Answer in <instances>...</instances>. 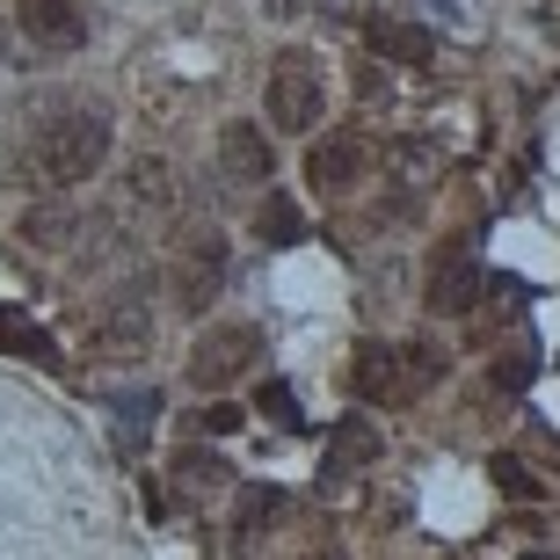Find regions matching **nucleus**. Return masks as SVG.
I'll return each instance as SVG.
<instances>
[{
	"instance_id": "a878e982",
	"label": "nucleus",
	"mask_w": 560,
	"mask_h": 560,
	"mask_svg": "<svg viewBox=\"0 0 560 560\" xmlns=\"http://www.w3.org/2000/svg\"><path fill=\"white\" fill-rule=\"evenodd\" d=\"M328 15H357V0H328Z\"/></svg>"
},
{
	"instance_id": "f257e3e1",
	"label": "nucleus",
	"mask_w": 560,
	"mask_h": 560,
	"mask_svg": "<svg viewBox=\"0 0 560 560\" xmlns=\"http://www.w3.org/2000/svg\"><path fill=\"white\" fill-rule=\"evenodd\" d=\"M103 161H109V117L103 109H66V117H51V125L30 139V175L51 183V189L88 183Z\"/></svg>"
},
{
	"instance_id": "b1692460",
	"label": "nucleus",
	"mask_w": 560,
	"mask_h": 560,
	"mask_svg": "<svg viewBox=\"0 0 560 560\" xmlns=\"http://www.w3.org/2000/svg\"><path fill=\"white\" fill-rule=\"evenodd\" d=\"M233 430H241V408H226V400L205 408V436H233Z\"/></svg>"
},
{
	"instance_id": "393cba45",
	"label": "nucleus",
	"mask_w": 560,
	"mask_h": 560,
	"mask_svg": "<svg viewBox=\"0 0 560 560\" xmlns=\"http://www.w3.org/2000/svg\"><path fill=\"white\" fill-rule=\"evenodd\" d=\"M262 8H270L277 22H284V15H299V0H262Z\"/></svg>"
},
{
	"instance_id": "0eeeda50",
	"label": "nucleus",
	"mask_w": 560,
	"mask_h": 560,
	"mask_svg": "<svg viewBox=\"0 0 560 560\" xmlns=\"http://www.w3.org/2000/svg\"><path fill=\"white\" fill-rule=\"evenodd\" d=\"M15 22H22V37L37 44V51H51V59H66V51L88 44L81 0H15Z\"/></svg>"
},
{
	"instance_id": "4be33fe9",
	"label": "nucleus",
	"mask_w": 560,
	"mask_h": 560,
	"mask_svg": "<svg viewBox=\"0 0 560 560\" xmlns=\"http://www.w3.org/2000/svg\"><path fill=\"white\" fill-rule=\"evenodd\" d=\"M109 408H117V422H125V430H131V444H139V422L153 416V394H117Z\"/></svg>"
},
{
	"instance_id": "aec40b11",
	"label": "nucleus",
	"mask_w": 560,
	"mask_h": 560,
	"mask_svg": "<svg viewBox=\"0 0 560 560\" xmlns=\"http://www.w3.org/2000/svg\"><path fill=\"white\" fill-rule=\"evenodd\" d=\"M255 416H262V422H277V430H299V422H306V416H299V400H291V386H284V378H270V386L255 394Z\"/></svg>"
},
{
	"instance_id": "f3484780",
	"label": "nucleus",
	"mask_w": 560,
	"mask_h": 560,
	"mask_svg": "<svg viewBox=\"0 0 560 560\" xmlns=\"http://www.w3.org/2000/svg\"><path fill=\"white\" fill-rule=\"evenodd\" d=\"M378 458V436H372V422H342V430H335V466H342V474H357V466H372ZM328 466V474H335Z\"/></svg>"
},
{
	"instance_id": "a211bd4d",
	"label": "nucleus",
	"mask_w": 560,
	"mask_h": 560,
	"mask_svg": "<svg viewBox=\"0 0 560 560\" xmlns=\"http://www.w3.org/2000/svg\"><path fill=\"white\" fill-rule=\"evenodd\" d=\"M532 372H539V350H532V342H517V350L495 357V372H488V378H495L502 394H524V386H532Z\"/></svg>"
},
{
	"instance_id": "423d86ee",
	"label": "nucleus",
	"mask_w": 560,
	"mask_h": 560,
	"mask_svg": "<svg viewBox=\"0 0 560 560\" xmlns=\"http://www.w3.org/2000/svg\"><path fill=\"white\" fill-rule=\"evenodd\" d=\"M372 139H364V131H335V139H320L306 153V183L320 189V197H350L357 183H364V175H372Z\"/></svg>"
},
{
	"instance_id": "ddd939ff",
	"label": "nucleus",
	"mask_w": 560,
	"mask_h": 560,
	"mask_svg": "<svg viewBox=\"0 0 560 560\" xmlns=\"http://www.w3.org/2000/svg\"><path fill=\"white\" fill-rule=\"evenodd\" d=\"M284 517V488H270V480H248L241 488V502H233V553H255L262 546V532Z\"/></svg>"
},
{
	"instance_id": "5701e85b",
	"label": "nucleus",
	"mask_w": 560,
	"mask_h": 560,
	"mask_svg": "<svg viewBox=\"0 0 560 560\" xmlns=\"http://www.w3.org/2000/svg\"><path fill=\"white\" fill-rule=\"evenodd\" d=\"M183 480H197V488H205V480H226V466H219L211 452H183Z\"/></svg>"
},
{
	"instance_id": "9b49d317",
	"label": "nucleus",
	"mask_w": 560,
	"mask_h": 560,
	"mask_svg": "<svg viewBox=\"0 0 560 560\" xmlns=\"http://www.w3.org/2000/svg\"><path fill=\"white\" fill-rule=\"evenodd\" d=\"M219 167H226L233 183H270V175H277V145H270V131L226 125V131H219Z\"/></svg>"
},
{
	"instance_id": "39448f33",
	"label": "nucleus",
	"mask_w": 560,
	"mask_h": 560,
	"mask_svg": "<svg viewBox=\"0 0 560 560\" xmlns=\"http://www.w3.org/2000/svg\"><path fill=\"white\" fill-rule=\"evenodd\" d=\"M255 364H262V328L226 320V328H205V335H197V350H189V386L219 394V386H233V378L255 372Z\"/></svg>"
},
{
	"instance_id": "412c9836",
	"label": "nucleus",
	"mask_w": 560,
	"mask_h": 560,
	"mask_svg": "<svg viewBox=\"0 0 560 560\" xmlns=\"http://www.w3.org/2000/svg\"><path fill=\"white\" fill-rule=\"evenodd\" d=\"M488 474H495V488H502V495H539V480L524 474L517 458H495V466H488Z\"/></svg>"
},
{
	"instance_id": "4468645a",
	"label": "nucleus",
	"mask_w": 560,
	"mask_h": 560,
	"mask_svg": "<svg viewBox=\"0 0 560 560\" xmlns=\"http://www.w3.org/2000/svg\"><path fill=\"white\" fill-rule=\"evenodd\" d=\"M372 51L394 66H430L436 59V37L416 30V22H394V15H372Z\"/></svg>"
},
{
	"instance_id": "20e7f679",
	"label": "nucleus",
	"mask_w": 560,
	"mask_h": 560,
	"mask_svg": "<svg viewBox=\"0 0 560 560\" xmlns=\"http://www.w3.org/2000/svg\"><path fill=\"white\" fill-rule=\"evenodd\" d=\"M167 284H175V313L197 320V313L219 299V284H226V233H219V226H189L183 241H175Z\"/></svg>"
},
{
	"instance_id": "6ab92c4d",
	"label": "nucleus",
	"mask_w": 560,
	"mask_h": 560,
	"mask_svg": "<svg viewBox=\"0 0 560 560\" xmlns=\"http://www.w3.org/2000/svg\"><path fill=\"white\" fill-rule=\"evenodd\" d=\"M66 233H73V219H66L59 205L51 211H22V241H30V248H66Z\"/></svg>"
},
{
	"instance_id": "f03ea898",
	"label": "nucleus",
	"mask_w": 560,
	"mask_h": 560,
	"mask_svg": "<svg viewBox=\"0 0 560 560\" xmlns=\"http://www.w3.org/2000/svg\"><path fill=\"white\" fill-rule=\"evenodd\" d=\"M357 394L378 400V408H408L444 378V350L436 342H364L357 350Z\"/></svg>"
},
{
	"instance_id": "1a4fd4ad",
	"label": "nucleus",
	"mask_w": 560,
	"mask_h": 560,
	"mask_svg": "<svg viewBox=\"0 0 560 560\" xmlns=\"http://www.w3.org/2000/svg\"><path fill=\"white\" fill-rule=\"evenodd\" d=\"M386 167H394V183H400V189H386V219H416L422 197L436 189V153L422 139H400Z\"/></svg>"
},
{
	"instance_id": "9d476101",
	"label": "nucleus",
	"mask_w": 560,
	"mask_h": 560,
	"mask_svg": "<svg viewBox=\"0 0 560 560\" xmlns=\"http://www.w3.org/2000/svg\"><path fill=\"white\" fill-rule=\"evenodd\" d=\"M95 342L117 350V357H139L145 342H153V306H145L139 291H117L103 306V320H95Z\"/></svg>"
},
{
	"instance_id": "6e6552de",
	"label": "nucleus",
	"mask_w": 560,
	"mask_h": 560,
	"mask_svg": "<svg viewBox=\"0 0 560 560\" xmlns=\"http://www.w3.org/2000/svg\"><path fill=\"white\" fill-rule=\"evenodd\" d=\"M480 299V262H474V241H458L430 262V291H422V306L430 313H474Z\"/></svg>"
},
{
	"instance_id": "dca6fc26",
	"label": "nucleus",
	"mask_w": 560,
	"mask_h": 560,
	"mask_svg": "<svg viewBox=\"0 0 560 560\" xmlns=\"http://www.w3.org/2000/svg\"><path fill=\"white\" fill-rule=\"evenodd\" d=\"M255 233H262L270 248H299V241H306V211L291 205V197H262V211H255Z\"/></svg>"
},
{
	"instance_id": "2eb2a0df",
	"label": "nucleus",
	"mask_w": 560,
	"mask_h": 560,
	"mask_svg": "<svg viewBox=\"0 0 560 560\" xmlns=\"http://www.w3.org/2000/svg\"><path fill=\"white\" fill-rule=\"evenodd\" d=\"M0 350H8V357H30V364H59L51 335H44L30 313H15V306H0Z\"/></svg>"
},
{
	"instance_id": "f8f14e48",
	"label": "nucleus",
	"mask_w": 560,
	"mask_h": 560,
	"mask_svg": "<svg viewBox=\"0 0 560 560\" xmlns=\"http://www.w3.org/2000/svg\"><path fill=\"white\" fill-rule=\"evenodd\" d=\"M167 211H175V175H167L161 161H139L125 175V219H139V226H167Z\"/></svg>"
},
{
	"instance_id": "7ed1b4c3",
	"label": "nucleus",
	"mask_w": 560,
	"mask_h": 560,
	"mask_svg": "<svg viewBox=\"0 0 560 560\" xmlns=\"http://www.w3.org/2000/svg\"><path fill=\"white\" fill-rule=\"evenodd\" d=\"M262 109H270L277 131H313L320 109H328V81H320V59L313 51H284L262 81Z\"/></svg>"
}]
</instances>
